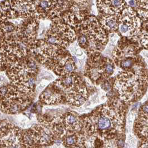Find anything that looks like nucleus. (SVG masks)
Wrapping results in <instances>:
<instances>
[{
  "instance_id": "f257e3e1",
  "label": "nucleus",
  "mask_w": 148,
  "mask_h": 148,
  "mask_svg": "<svg viewBox=\"0 0 148 148\" xmlns=\"http://www.w3.org/2000/svg\"><path fill=\"white\" fill-rule=\"evenodd\" d=\"M97 107L80 118L81 131L85 136H93L109 143H117L123 138L125 127V108L118 97Z\"/></svg>"
},
{
  "instance_id": "f03ea898",
  "label": "nucleus",
  "mask_w": 148,
  "mask_h": 148,
  "mask_svg": "<svg viewBox=\"0 0 148 148\" xmlns=\"http://www.w3.org/2000/svg\"><path fill=\"white\" fill-rule=\"evenodd\" d=\"M148 86V70L143 61L130 69L120 71L112 85L117 97L126 104L139 100L146 92Z\"/></svg>"
},
{
  "instance_id": "7ed1b4c3",
  "label": "nucleus",
  "mask_w": 148,
  "mask_h": 148,
  "mask_svg": "<svg viewBox=\"0 0 148 148\" xmlns=\"http://www.w3.org/2000/svg\"><path fill=\"white\" fill-rule=\"evenodd\" d=\"M78 43L90 56L100 53L107 44L106 33L94 17H89L80 24Z\"/></svg>"
},
{
  "instance_id": "20e7f679",
  "label": "nucleus",
  "mask_w": 148,
  "mask_h": 148,
  "mask_svg": "<svg viewBox=\"0 0 148 148\" xmlns=\"http://www.w3.org/2000/svg\"><path fill=\"white\" fill-rule=\"evenodd\" d=\"M90 56L85 74L93 83L99 85L112 75L116 65L113 60L102 56L100 53Z\"/></svg>"
},
{
  "instance_id": "39448f33",
  "label": "nucleus",
  "mask_w": 148,
  "mask_h": 148,
  "mask_svg": "<svg viewBox=\"0 0 148 148\" xmlns=\"http://www.w3.org/2000/svg\"><path fill=\"white\" fill-rule=\"evenodd\" d=\"M139 17L130 6L125 8L119 15V30L124 37H132L138 35L141 29Z\"/></svg>"
},
{
  "instance_id": "423d86ee",
  "label": "nucleus",
  "mask_w": 148,
  "mask_h": 148,
  "mask_svg": "<svg viewBox=\"0 0 148 148\" xmlns=\"http://www.w3.org/2000/svg\"><path fill=\"white\" fill-rule=\"evenodd\" d=\"M134 130L140 141L148 140V101L139 109L134 122Z\"/></svg>"
},
{
  "instance_id": "0eeeda50",
  "label": "nucleus",
  "mask_w": 148,
  "mask_h": 148,
  "mask_svg": "<svg viewBox=\"0 0 148 148\" xmlns=\"http://www.w3.org/2000/svg\"><path fill=\"white\" fill-rule=\"evenodd\" d=\"M97 6L104 15H120L127 6L125 0H97Z\"/></svg>"
},
{
  "instance_id": "6e6552de",
  "label": "nucleus",
  "mask_w": 148,
  "mask_h": 148,
  "mask_svg": "<svg viewBox=\"0 0 148 148\" xmlns=\"http://www.w3.org/2000/svg\"><path fill=\"white\" fill-rule=\"evenodd\" d=\"M88 97V89L84 85L81 84L73 91L67 94L66 99L70 104L79 106L84 104Z\"/></svg>"
},
{
  "instance_id": "1a4fd4ad",
  "label": "nucleus",
  "mask_w": 148,
  "mask_h": 148,
  "mask_svg": "<svg viewBox=\"0 0 148 148\" xmlns=\"http://www.w3.org/2000/svg\"><path fill=\"white\" fill-rule=\"evenodd\" d=\"M58 83L60 90L69 92L81 84V82L79 76L72 73L64 75Z\"/></svg>"
},
{
  "instance_id": "9d476101",
  "label": "nucleus",
  "mask_w": 148,
  "mask_h": 148,
  "mask_svg": "<svg viewBox=\"0 0 148 148\" xmlns=\"http://www.w3.org/2000/svg\"><path fill=\"white\" fill-rule=\"evenodd\" d=\"M119 15H102L99 22L105 31L115 32L119 29Z\"/></svg>"
},
{
  "instance_id": "9b49d317",
  "label": "nucleus",
  "mask_w": 148,
  "mask_h": 148,
  "mask_svg": "<svg viewBox=\"0 0 148 148\" xmlns=\"http://www.w3.org/2000/svg\"><path fill=\"white\" fill-rule=\"evenodd\" d=\"M135 6L141 19L144 22L148 21V0H134Z\"/></svg>"
},
{
  "instance_id": "f8f14e48",
  "label": "nucleus",
  "mask_w": 148,
  "mask_h": 148,
  "mask_svg": "<svg viewBox=\"0 0 148 148\" xmlns=\"http://www.w3.org/2000/svg\"><path fill=\"white\" fill-rule=\"evenodd\" d=\"M16 9L20 14L26 16L30 15L31 12L32 11L31 4L23 1H20L19 2V4L17 5Z\"/></svg>"
},
{
  "instance_id": "ddd939ff",
  "label": "nucleus",
  "mask_w": 148,
  "mask_h": 148,
  "mask_svg": "<svg viewBox=\"0 0 148 148\" xmlns=\"http://www.w3.org/2000/svg\"><path fill=\"white\" fill-rule=\"evenodd\" d=\"M140 41L144 47L148 49V22H145L140 30Z\"/></svg>"
},
{
  "instance_id": "4468645a",
  "label": "nucleus",
  "mask_w": 148,
  "mask_h": 148,
  "mask_svg": "<svg viewBox=\"0 0 148 148\" xmlns=\"http://www.w3.org/2000/svg\"><path fill=\"white\" fill-rule=\"evenodd\" d=\"M40 142L42 144H49L52 142V136L51 133L47 130L42 129L38 132Z\"/></svg>"
},
{
  "instance_id": "2eb2a0df",
  "label": "nucleus",
  "mask_w": 148,
  "mask_h": 148,
  "mask_svg": "<svg viewBox=\"0 0 148 148\" xmlns=\"http://www.w3.org/2000/svg\"><path fill=\"white\" fill-rule=\"evenodd\" d=\"M50 2L47 0H41L40 2V8L44 10H46L50 7Z\"/></svg>"
},
{
  "instance_id": "dca6fc26",
  "label": "nucleus",
  "mask_w": 148,
  "mask_h": 148,
  "mask_svg": "<svg viewBox=\"0 0 148 148\" xmlns=\"http://www.w3.org/2000/svg\"><path fill=\"white\" fill-rule=\"evenodd\" d=\"M101 86L102 89L105 91H109L110 89H111V85L106 80H104V82L101 83Z\"/></svg>"
},
{
  "instance_id": "f3484780",
  "label": "nucleus",
  "mask_w": 148,
  "mask_h": 148,
  "mask_svg": "<svg viewBox=\"0 0 148 148\" xmlns=\"http://www.w3.org/2000/svg\"><path fill=\"white\" fill-rule=\"evenodd\" d=\"M129 4L131 6H135V2L134 0H130L129 1Z\"/></svg>"
},
{
  "instance_id": "a211bd4d",
  "label": "nucleus",
  "mask_w": 148,
  "mask_h": 148,
  "mask_svg": "<svg viewBox=\"0 0 148 148\" xmlns=\"http://www.w3.org/2000/svg\"><path fill=\"white\" fill-rule=\"evenodd\" d=\"M0 12H1V11H0Z\"/></svg>"
}]
</instances>
